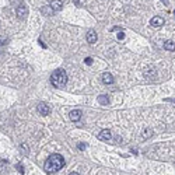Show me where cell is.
<instances>
[{
	"instance_id": "cell-1",
	"label": "cell",
	"mask_w": 175,
	"mask_h": 175,
	"mask_svg": "<svg viewBox=\"0 0 175 175\" xmlns=\"http://www.w3.org/2000/svg\"><path fill=\"white\" fill-rule=\"evenodd\" d=\"M64 165V158L60 156V154H52L46 161H45V165H44V169L45 172L48 174H55L57 171H60Z\"/></svg>"
},
{
	"instance_id": "cell-2",
	"label": "cell",
	"mask_w": 175,
	"mask_h": 175,
	"mask_svg": "<svg viewBox=\"0 0 175 175\" xmlns=\"http://www.w3.org/2000/svg\"><path fill=\"white\" fill-rule=\"evenodd\" d=\"M50 83L57 88H63L67 83V74L63 69H57L50 74Z\"/></svg>"
},
{
	"instance_id": "cell-3",
	"label": "cell",
	"mask_w": 175,
	"mask_h": 175,
	"mask_svg": "<svg viewBox=\"0 0 175 175\" xmlns=\"http://www.w3.org/2000/svg\"><path fill=\"white\" fill-rule=\"evenodd\" d=\"M37 109H38V112H39L42 116H46V115H49L50 113V108H49L46 104H44V102H41L38 104V107H37Z\"/></svg>"
},
{
	"instance_id": "cell-4",
	"label": "cell",
	"mask_w": 175,
	"mask_h": 175,
	"mask_svg": "<svg viewBox=\"0 0 175 175\" xmlns=\"http://www.w3.org/2000/svg\"><path fill=\"white\" fill-rule=\"evenodd\" d=\"M17 16L20 17V18H23V20H24L25 17L28 16V8H27V6H24V4H20V6L17 7Z\"/></svg>"
},
{
	"instance_id": "cell-5",
	"label": "cell",
	"mask_w": 175,
	"mask_h": 175,
	"mask_svg": "<svg viewBox=\"0 0 175 175\" xmlns=\"http://www.w3.org/2000/svg\"><path fill=\"white\" fill-rule=\"evenodd\" d=\"M150 24L153 25V27H156V28L163 27V25H164V18H163V17H153L150 20Z\"/></svg>"
},
{
	"instance_id": "cell-6",
	"label": "cell",
	"mask_w": 175,
	"mask_h": 175,
	"mask_svg": "<svg viewBox=\"0 0 175 175\" xmlns=\"http://www.w3.org/2000/svg\"><path fill=\"white\" fill-rule=\"evenodd\" d=\"M111 137H112V135H111V132H109L108 129H104V130H101V133L98 135V139H100V140H102V142H108Z\"/></svg>"
},
{
	"instance_id": "cell-7",
	"label": "cell",
	"mask_w": 175,
	"mask_h": 175,
	"mask_svg": "<svg viewBox=\"0 0 175 175\" xmlns=\"http://www.w3.org/2000/svg\"><path fill=\"white\" fill-rule=\"evenodd\" d=\"M81 115H83V112L80 111V109H74V111H72L69 113V116H70V119H72L73 122H79V120L81 119Z\"/></svg>"
},
{
	"instance_id": "cell-8",
	"label": "cell",
	"mask_w": 175,
	"mask_h": 175,
	"mask_svg": "<svg viewBox=\"0 0 175 175\" xmlns=\"http://www.w3.org/2000/svg\"><path fill=\"white\" fill-rule=\"evenodd\" d=\"M86 38H87L88 44H91V45L95 44L97 42V32L94 31V30H90V31L87 32V37H86Z\"/></svg>"
},
{
	"instance_id": "cell-9",
	"label": "cell",
	"mask_w": 175,
	"mask_h": 175,
	"mask_svg": "<svg viewBox=\"0 0 175 175\" xmlns=\"http://www.w3.org/2000/svg\"><path fill=\"white\" fill-rule=\"evenodd\" d=\"M49 6L53 8V11H60V10L63 8V3H62L60 0H52V1L49 3Z\"/></svg>"
},
{
	"instance_id": "cell-10",
	"label": "cell",
	"mask_w": 175,
	"mask_h": 175,
	"mask_svg": "<svg viewBox=\"0 0 175 175\" xmlns=\"http://www.w3.org/2000/svg\"><path fill=\"white\" fill-rule=\"evenodd\" d=\"M101 79H102V83H104V84H112V83H113V76H112L109 72H105V73H104Z\"/></svg>"
},
{
	"instance_id": "cell-11",
	"label": "cell",
	"mask_w": 175,
	"mask_h": 175,
	"mask_svg": "<svg viewBox=\"0 0 175 175\" xmlns=\"http://www.w3.org/2000/svg\"><path fill=\"white\" fill-rule=\"evenodd\" d=\"M164 49H167V50H169V52H172V50H175V42L174 41H165L164 42Z\"/></svg>"
},
{
	"instance_id": "cell-12",
	"label": "cell",
	"mask_w": 175,
	"mask_h": 175,
	"mask_svg": "<svg viewBox=\"0 0 175 175\" xmlns=\"http://www.w3.org/2000/svg\"><path fill=\"white\" fill-rule=\"evenodd\" d=\"M41 11L44 13V16H52V14H53V8L50 7V6H48V7H42Z\"/></svg>"
},
{
	"instance_id": "cell-13",
	"label": "cell",
	"mask_w": 175,
	"mask_h": 175,
	"mask_svg": "<svg viewBox=\"0 0 175 175\" xmlns=\"http://www.w3.org/2000/svg\"><path fill=\"white\" fill-rule=\"evenodd\" d=\"M98 102L101 105H108L109 104V98H108V95H100L98 97Z\"/></svg>"
},
{
	"instance_id": "cell-14",
	"label": "cell",
	"mask_w": 175,
	"mask_h": 175,
	"mask_svg": "<svg viewBox=\"0 0 175 175\" xmlns=\"http://www.w3.org/2000/svg\"><path fill=\"white\" fill-rule=\"evenodd\" d=\"M151 135H153V132H151L150 129H146V130L143 132V137H144V139H147V137L151 136Z\"/></svg>"
},
{
	"instance_id": "cell-15",
	"label": "cell",
	"mask_w": 175,
	"mask_h": 175,
	"mask_svg": "<svg viewBox=\"0 0 175 175\" xmlns=\"http://www.w3.org/2000/svg\"><path fill=\"white\" fill-rule=\"evenodd\" d=\"M16 168L18 169V171H20V174H25V172H24V167H23V164H17Z\"/></svg>"
},
{
	"instance_id": "cell-16",
	"label": "cell",
	"mask_w": 175,
	"mask_h": 175,
	"mask_svg": "<svg viewBox=\"0 0 175 175\" xmlns=\"http://www.w3.org/2000/svg\"><path fill=\"white\" fill-rule=\"evenodd\" d=\"M84 62H86L87 64H93V59H91V57H86V60H84Z\"/></svg>"
},
{
	"instance_id": "cell-17",
	"label": "cell",
	"mask_w": 175,
	"mask_h": 175,
	"mask_svg": "<svg viewBox=\"0 0 175 175\" xmlns=\"http://www.w3.org/2000/svg\"><path fill=\"white\" fill-rule=\"evenodd\" d=\"M86 147H87V144H84V143H80V144H79V149H80V150H84Z\"/></svg>"
},
{
	"instance_id": "cell-18",
	"label": "cell",
	"mask_w": 175,
	"mask_h": 175,
	"mask_svg": "<svg viewBox=\"0 0 175 175\" xmlns=\"http://www.w3.org/2000/svg\"><path fill=\"white\" fill-rule=\"evenodd\" d=\"M123 38H125V34H123V32L118 34V39H123Z\"/></svg>"
},
{
	"instance_id": "cell-19",
	"label": "cell",
	"mask_w": 175,
	"mask_h": 175,
	"mask_svg": "<svg viewBox=\"0 0 175 175\" xmlns=\"http://www.w3.org/2000/svg\"><path fill=\"white\" fill-rule=\"evenodd\" d=\"M174 16H175V11H174Z\"/></svg>"
}]
</instances>
